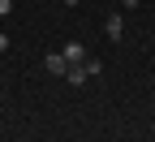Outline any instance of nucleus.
Instances as JSON below:
<instances>
[{"mask_svg": "<svg viewBox=\"0 0 155 142\" xmlns=\"http://www.w3.org/2000/svg\"><path fill=\"white\" fill-rule=\"evenodd\" d=\"M43 69L56 73V78H65V73H69V60H65L61 52H52V56H43Z\"/></svg>", "mask_w": 155, "mask_h": 142, "instance_id": "f257e3e1", "label": "nucleus"}, {"mask_svg": "<svg viewBox=\"0 0 155 142\" xmlns=\"http://www.w3.org/2000/svg\"><path fill=\"white\" fill-rule=\"evenodd\" d=\"M61 56L69 60V65H86V48L78 43V39H73V43H65V48H61Z\"/></svg>", "mask_w": 155, "mask_h": 142, "instance_id": "f03ea898", "label": "nucleus"}, {"mask_svg": "<svg viewBox=\"0 0 155 142\" xmlns=\"http://www.w3.org/2000/svg\"><path fill=\"white\" fill-rule=\"evenodd\" d=\"M104 30H108V39H112V43H116V39L125 35V17H121V13H112L108 22H104Z\"/></svg>", "mask_w": 155, "mask_h": 142, "instance_id": "7ed1b4c3", "label": "nucleus"}, {"mask_svg": "<svg viewBox=\"0 0 155 142\" xmlns=\"http://www.w3.org/2000/svg\"><path fill=\"white\" fill-rule=\"evenodd\" d=\"M65 82H69V86H86V82H91V73H86V65H69V73H65Z\"/></svg>", "mask_w": 155, "mask_h": 142, "instance_id": "20e7f679", "label": "nucleus"}, {"mask_svg": "<svg viewBox=\"0 0 155 142\" xmlns=\"http://www.w3.org/2000/svg\"><path fill=\"white\" fill-rule=\"evenodd\" d=\"M13 13V0H0V17H9Z\"/></svg>", "mask_w": 155, "mask_h": 142, "instance_id": "39448f33", "label": "nucleus"}, {"mask_svg": "<svg viewBox=\"0 0 155 142\" xmlns=\"http://www.w3.org/2000/svg\"><path fill=\"white\" fill-rule=\"evenodd\" d=\"M9 52V35H0V56H5Z\"/></svg>", "mask_w": 155, "mask_h": 142, "instance_id": "423d86ee", "label": "nucleus"}, {"mask_svg": "<svg viewBox=\"0 0 155 142\" xmlns=\"http://www.w3.org/2000/svg\"><path fill=\"white\" fill-rule=\"evenodd\" d=\"M121 5H125V9H134V5H142V0H121Z\"/></svg>", "mask_w": 155, "mask_h": 142, "instance_id": "0eeeda50", "label": "nucleus"}]
</instances>
